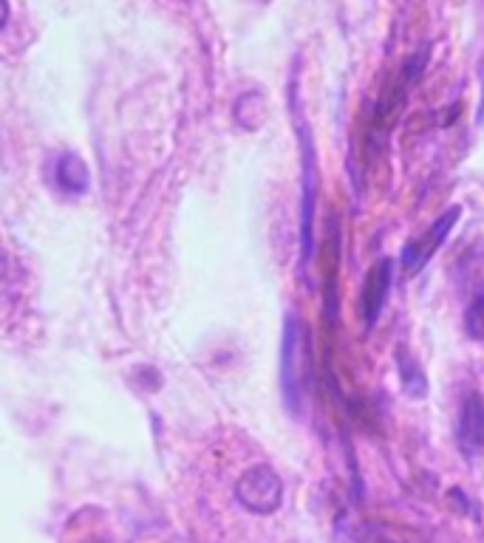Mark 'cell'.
Returning a JSON list of instances; mask_svg holds the SVG:
<instances>
[{
  "label": "cell",
  "mask_w": 484,
  "mask_h": 543,
  "mask_svg": "<svg viewBox=\"0 0 484 543\" xmlns=\"http://www.w3.org/2000/svg\"><path fill=\"white\" fill-rule=\"evenodd\" d=\"M289 108H292V122H295L298 148H301V218H298V227H301V272H306L309 264H312V255H315V210H318L320 196V170L318 150H315L309 122L303 116L295 77H292V85H289Z\"/></svg>",
  "instance_id": "obj_1"
},
{
  "label": "cell",
  "mask_w": 484,
  "mask_h": 543,
  "mask_svg": "<svg viewBox=\"0 0 484 543\" xmlns=\"http://www.w3.org/2000/svg\"><path fill=\"white\" fill-rule=\"evenodd\" d=\"M312 382V346H309V326L295 312L284 317L281 331V399L289 416H301L306 391Z\"/></svg>",
  "instance_id": "obj_2"
},
{
  "label": "cell",
  "mask_w": 484,
  "mask_h": 543,
  "mask_svg": "<svg viewBox=\"0 0 484 543\" xmlns=\"http://www.w3.org/2000/svg\"><path fill=\"white\" fill-rule=\"evenodd\" d=\"M235 498L252 515H272L284 501V484L269 464H255L238 478Z\"/></svg>",
  "instance_id": "obj_3"
},
{
  "label": "cell",
  "mask_w": 484,
  "mask_h": 543,
  "mask_svg": "<svg viewBox=\"0 0 484 543\" xmlns=\"http://www.w3.org/2000/svg\"><path fill=\"white\" fill-rule=\"evenodd\" d=\"M459 218H462V204H453L419 238H414L408 247L402 249V272L405 275H419L436 255V249L448 241V235L459 224Z\"/></svg>",
  "instance_id": "obj_4"
},
{
  "label": "cell",
  "mask_w": 484,
  "mask_h": 543,
  "mask_svg": "<svg viewBox=\"0 0 484 543\" xmlns=\"http://www.w3.org/2000/svg\"><path fill=\"white\" fill-rule=\"evenodd\" d=\"M391 283H394V261L383 255L374 264L368 266L366 280H363V292H360V317L363 326L374 329L380 314H383L388 295H391Z\"/></svg>",
  "instance_id": "obj_5"
},
{
  "label": "cell",
  "mask_w": 484,
  "mask_h": 543,
  "mask_svg": "<svg viewBox=\"0 0 484 543\" xmlns=\"http://www.w3.org/2000/svg\"><path fill=\"white\" fill-rule=\"evenodd\" d=\"M456 445L470 461L479 459L484 453V396L479 391H468L459 405Z\"/></svg>",
  "instance_id": "obj_6"
},
{
  "label": "cell",
  "mask_w": 484,
  "mask_h": 543,
  "mask_svg": "<svg viewBox=\"0 0 484 543\" xmlns=\"http://www.w3.org/2000/svg\"><path fill=\"white\" fill-rule=\"evenodd\" d=\"M394 362H397V374H400V385L405 396L411 399H422L428 396V377L425 368L419 365V360L408 351V346H397L394 351Z\"/></svg>",
  "instance_id": "obj_7"
},
{
  "label": "cell",
  "mask_w": 484,
  "mask_h": 543,
  "mask_svg": "<svg viewBox=\"0 0 484 543\" xmlns=\"http://www.w3.org/2000/svg\"><path fill=\"white\" fill-rule=\"evenodd\" d=\"M57 184L66 190L68 196H83L91 184V173L77 153H63L57 159Z\"/></svg>",
  "instance_id": "obj_8"
},
{
  "label": "cell",
  "mask_w": 484,
  "mask_h": 543,
  "mask_svg": "<svg viewBox=\"0 0 484 543\" xmlns=\"http://www.w3.org/2000/svg\"><path fill=\"white\" fill-rule=\"evenodd\" d=\"M235 122L244 128V131H258L267 119V99L258 91H247L235 99Z\"/></svg>",
  "instance_id": "obj_9"
},
{
  "label": "cell",
  "mask_w": 484,
  "mask_h": 543,
  "mask_svg": "<svg viewBox=\"0 0 484 543\" xmlns=\"http://www.w3.org/2000/svg\"><path fill=\"white\" fill-rule=\"evenodd\" d=\"M465 331L470 340H484V292L473 297V303L465 312Z\"/></svg>",
  "instance_id": "obj_10"
},
{
  "label": "cell",
  "mask_w": 484,
  "mask_h": 543,
  "mask_svg": "<svg viewBox=\"0 0 484 543\" xmlns=\"http://www.w3.org/2000/svg\"><path fill=\"white\" fill-rule=\"evenodd\" d=\"M6 20H9V0H0V29L6 26Z\"/></svg>",
  "instance_id": "obj_11"
},
{
  "label": "cell",
  "mask_w": 484,
  "mask_h": 543,
  "mask_svg": "<svg viewBox=\"0 0 484 543\" xmlns=\"http://www.w3.org/2000/svg\"><path fill=\"white\" fill-rule=\"evenodd\" d=\"M88 543H108V541H102V538H94V541H88Z\"/></svg>",
  "instance_id": "obj_12"
}]
</instances>
